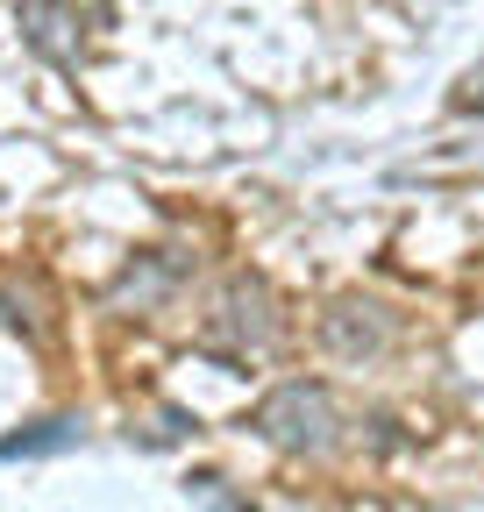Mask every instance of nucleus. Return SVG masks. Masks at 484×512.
<instances>
[{"instance_id":"nucleus-1","label":"nucleus","mask_w":484,"mask_h":512,"mask_svg":"<svg viewBox=\"0 0 484 512\" xmlns=\"http://www.w3.org/2000/svg\"><path fill=\"white\" fill-rule=\"evenodd\" d=\"M257 434L278 441L285 456H321V448L335 441V399H328V384H307V377L278 384V392L257 406Z\"/></svg>"},{"instance_id":"nucleus-4","label":"nucleus","mask_w":484,"mask_h":512,"mask_svg":"<svg viewBox=\"0 0 484 512\" xmlns=\"http://www.w3.org/2000/svg\"><path fill=\"white\" fill-rule=\"evenodd\" d=\"M22 36L50 64H79V22H72L65 0H22Z\"/></svg>"},{"instance_id":"nucleus-5","label":"nucleus","mask_w":484,"mask_h":512,"mask_svg":"<svg viewBox=\"0 0 484 512\" xmlns=\"http://www.w3.org/2000/svg\"><path fill=\"white\" fill-rule=\"evenodd\" d=\"M79 441V420L72 413H50V420H29L22 434H0V463H15V456H57V448H72Z\"/></svg>"},{"instance_id":"nucleus-3","label":"nucleus","mask_w":484,"mask_h":512,"mask_svg":"<svg viewBox=\"0 0 484 512\" xmlns=\"http://www.w3.org/2000/svg\"><path fill=\"white\" fill-rule=\"evenodd\" d=\"M385 335H392V328H385V313H378V306H363V299H342V306L321 320V342H328L335 356H378Z\"/></svg>"},{"instance_id":"nucleus-6","label":"nucleus","mask_w":484,"mask_h":512,"mask_svg":"<svg viewBox=\"0 0 484 512\" xmlns=\"http://www.w3.org/2000/svg\"><path fill=\"white\" fill-rule=\"evenodd\" d=\"M456 107L463 114H484V64H470V79L456 86Z\"/></svg>"},{"instance_id":"nucleus-7","label":"nucleus","mask_w":484,"mask_h":512,"mask_svg":"<svg viewBox=\"0 0 484 512\" xmlns=\"http://www.w3.org/2000/svg\"><path fill=\"white\" fill-rule=\"evenodd\" d=\"M193 491H200V498H207L214 512H250L242 498H228V491H221V477H193Z\"/></svg>"},{"instance_id":"nucleus-2","label":"nucleus","mask_w":484,"mask_h":512,"mask_svg":"<svg viewBox=\"0 0 484 512\" xmlns=\"http://www.w3.org/2000/svg\"><path fill=\"white\" fill-rule=\"evenodd\" d=\"M207 342L214 349H264L271 342V313H264V285L257 278H235L221 313L207 320Z\"/></svg>"}]
</instances>
